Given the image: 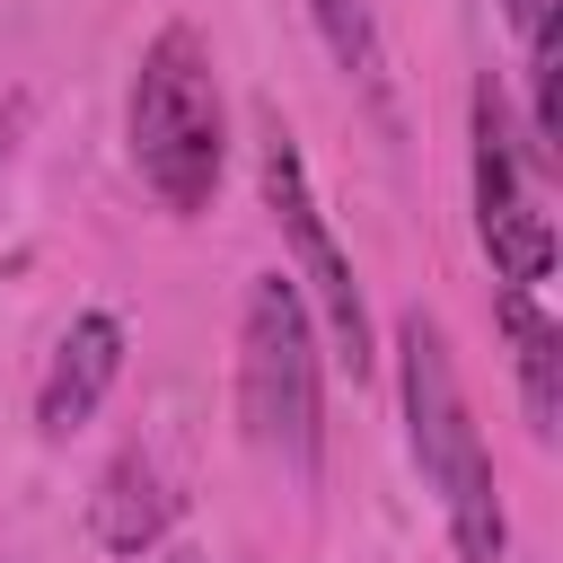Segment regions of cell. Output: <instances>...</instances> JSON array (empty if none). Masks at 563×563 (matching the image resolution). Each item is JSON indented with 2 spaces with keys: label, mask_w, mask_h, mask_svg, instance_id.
I'll list each match as a JSON object with an SVG mask.
<instances>
[{
  "label": "cell",
  "mask_w": 563,
  "mask_h": 563,
  "mask_svg": "<svg viewBox=\"0 0 563 563\" xmlns=\"http://www.w3.org/2000/svg\"><path fill=\"white\" fill-rule=\"evenodd\" d=\"M528 167H537V158H528V141H519V123H510L501 88H493V79H475V97H466L475 246H484V264H493L501 282H519V290H537V282L554 273V220H545V202H537Z\"/></svg>",
  "instance_id": "obj_5"
},
{
  "label": "cell",
  "mask_w": 563,
  "mask_h": 563,
  "mask_svg": "<svg viewBox=\"0 0 563 563\" xmlns=\"http://www.w3.org/2000/svg\"><path fill=\"white\" fill-rule=\"evenodd\" d=\"M123 317L114 308H79L70 325H62V343H53V361H44V378H35V431L44 440H70L97 405H106V387L123 378Z\"/></svg>",
  "instance_id": "obj_6"
},
{
  "label": "cell",
  "mask_w": 563,
  "mask_h": 563,
  "mask_svg": "<svg viewBox=\"0 0 563 563\" xmlns=\"http://www.w3.org/2000/svg\"><path fill=\"white\" fill-rule=\"evenodd\" d=\"M317 317L290 273H255L238 308V422L264 457L290 475H317L325 449V361H317Z\"/></svg>",
  "instance_id": "obj_3"
},
{
  "label": "cell",
  "mask_w": 563,
  "mask_h": 563,
  "mask_svg": "<svg viewBox=\"0 0 563 563\" xmlns=\"http://www.w3.org/2000/svg\"><path fill=\"white\" fill-rule=\"evenodd\" d=\"M325 53L352 70V79H378V26H369V0H308Z\"/></svg>",
  "instance_id": "obj_9"
},
{
  "label": "cell",
  "mask_w": 563,
  "mask_h": 563,
  "mask_svg": "<svg viewBox=\"0 0 563 563\" xmlns=\"http://www.w3.org/2000/svg\"><path fill=\"white\" fill-rule=\"evenodd\" d=\"M545 9H554V0H501V18H510V26H519V35H528V26H537V18H545Z\"/></svg>",
  "instance_id": "obj_11"
},
{
  "label": "cell",
  "mask_w": 563,
  "mask_h": 563,
  "mask_svg": "<svg viewBox=\"0 0 563 563\" xmlns=\"http://www.w3.org/2000/svg\"><path fill=\"white\" fill-rule=\"evenodd\" d=\"M493 317H501V343H510V369H519V413H528L537 440H554L563 431V325L519 282H501Z\"/></svg>",
  "instance_id": "obj_8"
},
{
  "label": "cell",
  "mask_w": 563,
  "mask_h": 563,
  "mask_svg": "<svg viewBox=\"0 0 563 563\" xmlns=\"http://www.w3.org/2000/svg\"><path fill=\"white\" fill-rule=\"evenodd\" d=\"M167 563H211V554H202V545H176V554H167Z\"/></svg>",
  "instance_id": "obj_12"
},
{
  "label": "cell",
  "mask_w": 563,
  "mask_h": 563,
  "mask_svg": "<svg viewBox=\"0 0 563 563\" xmlns=\"http://www.w3.org/2000/svg\"><path fill=\"white\" fill-rule=\"evenodd\" d=\"M18 132H26V97H0V167H9V150H18Z\"/></svg>",
  "instance_id": "obj_10"
},
{
  "label": "cell",
  "mask_w": 563,
  "mask_h": 563,
  "mask_svg": "<svg viewBox=\"0 0 563 563\" xmlns=\"http://www.w3.org/2000/svg\"><path fill=\"white\" fill-rule=\"evenodd\" d=\"M255 194H264V211H273V229H282V246H290V282H299V299H308L325 352H334L352 378H369V369H378V334H369L361 273H352V255L334 246L325 202H317L308 158H299V132H290L273 106L255 114Z\"/></svg>",
  "instance_id": "obj_4"
},
{
  "label": "cell",
  "mask_w": 563,
  "mask_h": 563,
  "mask_svg": "<svg viewBox=\"0 0 563 563\" xmlns=\"http://www.w3.org/2000/svg\"><path fill=\"white\" fill-rule=\"evenodd\" d=\"M123 132H132V167H141V185H150L176 220L211 211L220 167H229V106H220L211 44H202L194 26H158V35L141 44Z\"/></svg>",
  "instance_id": "obj_2"
},
{
  "label": "cell",
  "mask_w": 563,
  "mask_h": 563,
  "mask_svg": "<svg viewBox=\"0 0 563 563\" xmlns=\"http://www.w3.org/2000/svg\"><path fill=\"white\" fill-rule=\"evenodd\" d=\"M167 528H176V493H167L158 457L150 449H114L97 493H88V537L106 554H150V545H167Z\"/></svg>",
  "instance_id": "obj_7"
},
{
  "label": "cell",
  "mask_w": 563,
  "mask_h": 563,
  "mask_svg": "<svg viewBox=\"0 0 563 563\" xmlns=\"http://www.w3.org/2000/svg\"><path fill=\"white\" fill-rule=\"evenodd\" d=\"M396 396H405V449H413L422 484H431L440 510H449L457 563H510V510H501L493 449H484V431H475V413H466L449 334H440V317H422V308L396 317Z\"/></svg>",
  "instance_id": "obj_1"
}]
</instances>
